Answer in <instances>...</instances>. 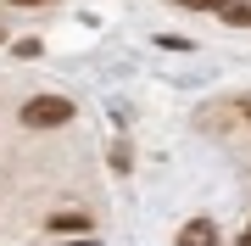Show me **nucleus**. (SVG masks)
Listing matches in <instances>:
<instances>
[{"label": "nucleus", "mask_w": 251, "mask_h": 246, "mask_svg": "<svg viewBox=\"0 0 251 246\" xmlns=\"http://www.w3.org/2000/svg\"><path fill=\"white\" fill-rule=\"evenodd\" d=\"M224 23H234V28H251V0H224Z\"/></svg>", "instance_id": "4"}, {"label": "nucleus", "mask_w": 251, "mask_h": 246, "mask_svg": "<svg viewBox=\"0 0 251 246\" xmlns=\"http://www.w3.org/2000/svg\"><path fill=\"white\" fill-rule=\"evenodd\" d=\"M11 6H50V0H11Z\"/></svg>", "instance_id": "6"}, {"label": "nucleus", "mask_w": 251, "mask_h": 246, "mask_svg": "<svg viewBox=\"0 0 251 246\" xmlns=\"http://www.w3.org/2000/svg\"><path fill=\"white\" fill-rule=\"evenodd\" d=\"M17 118H23L28 129H62V123L73 118V101H67V95H34V101H23Z\"/></svg>", "instance_id": "1"}, {"label": "nucleus", "mask_w": 251, "mask_h": 246, "mask_svg": "<svg viewBox=\"0 0 251 246\" xmlns=\"http://www.w3.org/2000/svg\"><path fill=\"white\" fill-rule=\"evenodd\" d=\"M179 6H184V11H218L224 0H179Z\"/></svg>", "instance_id": "5"}, {"label": "nucleus", "mask_w": 251, "mask_h": 246, "mask_svg": "<svg viewBox=\"0 0 251 246\" xmlns=\"http://www.w3.org/2000/svg\"><path fill=\"white\" fill-rule=\"evenodd\" d=\"M73 246H100V241H73Z\"/></svg>", "instance_id": "8"}, {"label": "nucleus", "mask_w": 251, "mask_h": 246, "mask_svg": "<svg viewBox=\"0 0 251 246\" xmlns=\"http://www.w3.org/2000/svg\"><path fill=\"white\" fill-rule=\"evenodd\" d=\"M50 229H62V235H84V229H90V213H78V207L50 213Z\"/></svg>", "instance_id": "3"}, {"label": "nucleus", "mask_w": 251, "mask_h": 246, "mask_svg": "<svg viewBox=\"0 0 251 246\" xmlns=\"http://www.w3.org/2000/svg\"><path fill=\"white\" fill-rule=\"evenodd\" d=\"M246 118H251V107H246Z\"/></svg>", "instance_id": "9"}, {"label": "nucleus", "mask_w": 251, "mask_h": 246, "mask_svg": "<svg viewBox=\"0 0 251 246\" xmlns=\"http://www.w3.org/2000/svg\"><path fill=\"white\" fill-rule=\"evenodd\" d=\"M179 246H218V229H212V219H190V224L179 229Z\"/></svg>", "instance_id": "2"}, {"label": "nucleus", "mask_w": 251, "mask_h": 246, "mask_svg": "<svg viewBox=\"0 0 251 246\" xmlns=\"http://www.w3.org/2000/svg\"><path fill=\"white\" fill-rule=\"evenodd\" d=\"M240 246H251V224H246V229H240Z\"/></svg>", "instance_id": "7"}]
</instances>
